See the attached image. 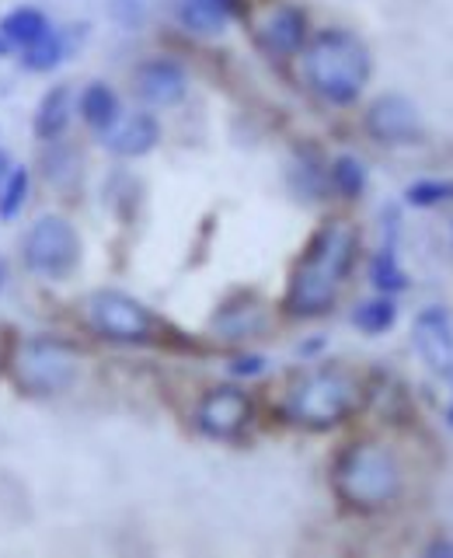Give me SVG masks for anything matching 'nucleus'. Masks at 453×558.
<instances>
[{"label": "nucleus", "instance_id": "obj_15", "mask_svg": "<svg viewBox=\"0 0 453 558\" xmlns=\"http://www.w3.org/2000/svg\"><path fill=\"white\" fill-rule=\"evenodd\" d=\"M70 112H74V92L66 84L49 87L35 112V133L42 140H60L70 126Z\"/></svg>", "mask_w": 453, "mask_h": 558}, {"label": "nucleus", "instance_id": "obj_1", "mask_svg": "<svg viewBox=\"0 0 453 558\" xmlns=\"http://www.w3.org/2000/svg\"><path fill=\"white\" fill-rule=\"evenodd\" d=\"M353 262H356V231L345 220H331L325 231H318V238L310 241L304 258L296 262L290 293H286L290 314H296V318L325 314L335 304Z\"/></svg>", "mask_w": 453, "mask_h": 558}, {"label": "nucleus", "instance_id": "obj_12", "mask_svg": "<svg viewBox=\"0 0 453 558\" xmlns=\"http://www.w3.org/2000/svg\"><path fill=\"white\" fill-rule=\"evenodd\" d=\"M258 43L266 46L272 57H296V52L307 46V14L293 4L269 11V17L258 28Z\"/></svg>", "mask_w": 453, "mask_h": 558}, {"label": "nucleus", "instance_id": "obj_9", "mask_svg": "<svg viewBox=\"0 0 453 558\" xmlns=\"http://www.w3.org/2000/svg\"><path fill=\"white\" fill-rule=\"evenodd\" d=\"M363 122H366V133L391 147L418 144V136H423V119H418L415 101L405 95H394V92L374 98Z\"/></svg>", "mask_w": 453, "mask_h": 558}, {"label": "nucleus", "instance_id": "obj_26", "mask_svg": "<svg viewBox=\"0 0 453 558\" xmlns=\"http://www.w3.org/2000/svg\"><path fill=\"white\" fill-rule=\"evenodd\" d=\"M446 377H450V380H453V371H450V374H446ZM446 418H450V426H453V401H450V409H446Z\"/></svg>", "mask_w": 453, "mask_h": 558}, {"label": "nucleus", "instance_id": "obj_11", "mask_svg": "<svg viewBox=\"0 0 453 558\" xmlns=\"http://www.w3.org/2000/svg\"><path fill=\"white\" fill-rule=\"evenodd\" d=\"M412 342L415 353L423 356V363L436 374L453 371V318L446 307H423L415 314L412 325Z\"/></svg>", "mask_w": 453, "mask_h": 558}, {"label": "nucleus", "instance_id": "obj_20", "mask_svg": "<svg viewBox=\"0 0 453 558\" xmlns=\"http://www.w3.org/2000/svg\"><path fill=\"white\" fill-rule=\"evenodd\" d=\"M370 279L380 293H401L408 287V276L401 269V262L394 255V248H380L370 262Z\"/></svg>", "mask_w": 453, "mask_h": 558}, {"label": "nucleus", "instance_id": "obj_13", "mask_svg": "<svg viewBox=\"0 0 453 558\" xmlns=\"http://www.w3.org/2000/svg\"><path fill=\"white\" fill-rule=\"evenodd\" d=\"M161 140V126L150 112H133L126 119H115L112 130H105V147L119 157H144L157 147Z\"/></svg>", "mask_w": 453, "mask_h": 558}, {"label": "nucleus", "instance_id": "obj_7", "mask_svg": "<svg viewBox=\"0 0 453 558\" xmlns=\"http://www.w3.org/2000/svg\"><path fill=\"white\" fill-rule=\"evenodd\" d=\"M87 322L115 342H147L154 336V314L122 290H98L87 296Z\"/></svg>", "mask_w": 453, "mask_h": 558}, {"label": "nucleus", "instance_id": "obj_21", "mask_svg": "<svg viewBox=\"0 0 453 558\" xmlns=\"http://www.w3.org/2000/svg\"><path fill=\"white\" fill-rule=\"evenodd\" d=\"M25 196H28V171L14 165V171L8 174V182H4V192H0V217L14 220L17 214H22Z\"/></svg>", "mask_w": 453, "mask_h": 558}, {"label": "nucleus", "instance_id": "obj_27", "mask_svg": "<svg viewBox=\"0 0 453 558\" xmlns=\"http://www.w3.org/2000/svg\"><path fill=\"white\" fill-rule=\"evenodd\" d=\"M8 49H11V46L4 43V35H0V57H8Z\"/></svg>", "mask_w": 453, "mask_h": 558}, {"label": "nucleus", "instance_id": "obj_22", "mask_svg": "<svg viewBox=\"0 0 453 558\" xmlns=\"http://www.w3.org/2000/svg\"><path fill=\"white\" fill-rule=\"evenodd\" d=\"M331 182H335V189L342 192V196H359L363 185H366V168L356 161V157H339L335 165H331Z\"/></svg>", "mask_w": 453, "mask_h": 558}, {"label": "nucleus", "instance_id": "obj_23", "mask_svg": "<svg viewBox=\"0 0 453 558\" xmlns=\"http://www.w3.org/2000/svg\"><path fill=\"white\" fill-rule=\"evenodd\" d=\"M405 199L418 209H429V206H443L453 199V182H440V179H423L408 185Z\"/></svg>", "mask_w": 453, "mask_h": 558}, {"label": "nucleus", "instance_id": "obj_4", "mask_svg": "<svg viewBox=\"0 0 453 558\" xmlns=\"http://www.w3.org/2000/svg\"><path fill=\"white\" fill-rule=\"evenodd\" d=\"M363 388L353 374L345 371H314L290 384L283 412L293 423L310 426V429H328L339 426L359 409Z\"/></svg>", "mask_w": 453, "mask_h": 558}, {"label": "nucleus", "instance_id": "obj_19", "mask_svg": "<svg viewBox=\"0 0 453 558\" xmlns=\"http://www.w3.org/2000/svg\"><path fill=\"white\" fill-rule=\"evenodd\" d=\"M397 322V307L388 293L377 296V301H366L353 311V325L366 336H380V331H388L391 325Z\"/></svg>", "mask_w": 453, "mask_h": 558}, {"label": "nucleus", "instance_id": "obj_8", "mask_svg": "<svg viewBox=\"0 0 453 558\" xmlns=\"http://www.w3.org/2000/svg\"><path fill=\"white\" fill-rule=\"evenodd\" d=\"M248 423H252V398L241 388L223 384V388H213L199 398L196 426L209 440H237L248 429Z\"/></svg>", "mask_w": 453, "mask_h": 558}, {"label": "nucleus", "instance_id": "obj_3", "mask_svg": "<svg viewBox=\"0 0 453 558\" xmlns=\"http://www.w3.org/2000/svg\"><path fill=\"white\" fill-rule=\"evenodd\" d=\"M331 485L353 510H380L401 493V468L391 450L377 444H353L339 453Z\"/></svg>", "mask_w": 453, "mask_h": 558}, {"label": "nucleus", "instance_id": "obj_24", "mask_svg": "<svg viewBox=\"0 0 453 558\" xmlns=\"http://www.w3.org/2000/svg\"><path fill=\"white\" fill-rule=\"evenodd\" d=\"M112 17L122 28H136L144 22V0H112Z\"/></svg>", "mask_w": 453, "mask_h": 558}, {"label": "nucleus", "instance_id": "obj_10", "mask_svg": "<svg viewBox=\"0 0 453 558\" xmlns=\"http://www.w3.org/2000/svg\"><path fill=\"white\" fill-rule=\"evenodd\" d=\"M133 92L136 98L150 105V109H171L179 105L188 92V74L179 60H168V57H154L144 60L136 66L133 74Z\"/></svg>", "mask_w": 453, "mask_h": 558}, {"label": "nucleus", "instance_id": "obj_25", "mask_svg": "<svg viewBox=\"0 0 453 558\" xmlns=\"http://www.w3.org/2000/svg\"><path fill=\"white\" fill-rule=\"evenodd\" d=\"M234 374H261V360H258V356L237 360V363H234Z\"/></svg>", "mask_w": 453, "mask_h": 558}, {"label": "nucleus", "instance_id": "obj_17", "mask_svg": "<svg viewBox=\"0 0 453 558\" xmlns=\"http://www.w3.org/2000/svg\"><path fill=\"white\" fill-rule=\"evenodd\" d=\"M81 116H84L87 126L98 130V133L112 130V122L122 116L119 112V95L112 92L109 84H101V81L87 84L84 95H81Z\"/></svg>", "mask_w": 453, "mask_h": 558}, {"label": "nucleus", "instance_id": "obj_6", "mask_svg": "<svg viewBox=\"0 0 453 558\" xmlns=\"http://www.w3.org/2000/svg\"><path fill=\"white\" fill-rule=\"evenodd\" d=\"M25 266L35 276L46 279H63L77 269L81 262V238L63 217H42L32 223V231L25 234Z\"/></svg>", "mask_w": 453, "mask_h": 558}, {"label": "nucleus", "instance_id": "obj_16", "mask_svg": "<svg viewBox=\"0 0 453 558\" xmlns=\"http://www.w3.org/2000/svg\"><path fill=\"white\" fill-rule=\"evenodd\" d=\"M49 28H52L49 17L39 8H14L0 17V35H4V43L14 49H25L32 43H39Z\"/></svg>", "mask_w": 453, "mask_h": 558}, {"label": "nucleus", "instance_id": "obj_5", "mask_svg": "<svg viewBox=\"0 0 453 558\" xmlns=\"http://www.w3.org/2000/svg\"><path fill=\"white\" fill-rule=\"evenodd\" d=\"M11 380L28 395H57L77 380V353L46 336L22 339L11 356Z\"/></svg>", "mask_w": 453, "mask_h": 558}, {"label": "nucleus", "instance_id": "obj_14", "mask_svg": "<svg viewBox=\"0 0 453 558\" xmlns=\"http://www.w3.org/2000/svg\"><path fill=\"white\" fill-rule=\"evenodd\" d=\"M241 14H244L241 0H182L179 4L182 25L196 35H220Z\"/></svg>", "mask_w": 453, "mask_h": 558}, {"label": "nucleus", "instance_id": "obj_18", "mask_svg": "<svg viewBox=\"0 0 453 558\" xmlns=\"http://www.w3.org/2000/svg\"><path fill=\"white\" fill-rule=\"evenodd\" d=\"M66 60V32L49 28L39 43H32L22 49V63L32 70V74H49Z\"/></svg>", "mask_w": 453, "mask_h": 558}, {"label": "nucleus", "instance_id": "obj_2", "mask_svg": "<svg viewBox=\"0 0 453 558\" xmlns=\"http://www.w3.org/2000/svg\"><path fill=\"white\" fill-rule=\"evenodd\" d=\"M304 52V81L314 95L331 105H353L363 87L370 84L374 57L356 32L348 28H325L307 39Z\"/></svg>", "mask_w": 453, "mask_h": 558}]
</instances>
